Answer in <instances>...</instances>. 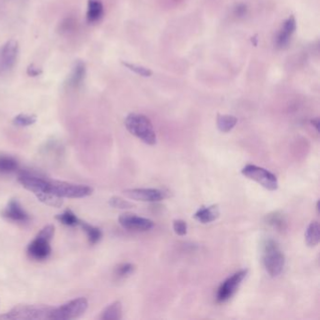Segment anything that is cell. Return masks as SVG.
Masks as SVG:
<instances>
[{"instance_id": "3", "label": "cell", "mask_w": 320, "mask_h": 320, "mask_svg": "<svg viewBox=\"0 0 320 320\" xmlns=\"http://www.w3.org/2000/svg\"><path fill=\"white\" fill-rule=\"evenodd\" d=\"M263 263L267 272L271 277L280 275L284 270L286 259L278 243L267 240L263 245Z\"/></svg>"}, {"instance_id": "20", "label": "cell", "mask_w": 320, "mask_h": 320, "mask_svg": "<svg viewBox=\"0 0 320 320\" xmlns=\"http://www.w3.org/2000/svg\"><path fill=\"white\" fill-rule=\"evenodd\" d=\"M266 223L277 230L283 231L287 229V220L285 218L284 214H280L278 211L268 214L266 216Z\"/></svg>"}, {"instance_id": "32", "label": "cell", "mask_w": 320, "mask_h": 320, "mask_svg": "<svg viewBox=\"0 0 320 320\" xmlns=\"http://www.w3.org/2000/svg\"><path fill=\"white\" fill-rule=\"evenodd\" d=\"M247 5H245L244 3L238 4V5L235 7V9H234V14H235V16L239 17V18L246 16V15H247Z\"/></svg>"}, {"instance_id": "29", "label": "cell", "mask_w": 320, "mask_h": 320, "mask_svg": "<svg viewBox=\"0 0 320 320\" xmlns=\"http://www.w3.org/2000/svg\"><path fill=\"white\" fill-rule=\"evenodd\" d=\"M109 205L112 208H119V209H126V208H132L134 207L132 203L118 197H111L109 200Z\"/></svg>"}, {"instance_id": "8", "label": "cell", "mask_w": 320, "mask_h": 320, "mask_svg": "<svg viewBox=\"0 0 320 320\" xmlns=\"http://www.w3.org/2000/svg\"><path fill=\"white\" fill-rule=\"evenodd\" d=\"M19 52L18 42L15 39H10L0 48V74L9 73L16 63Z\"/></svg>"}, {"instance_id": "19", "label": "cell", "mask_w": 320, "mask_h": 320, "mask_svg": "<svg viewBox=\"0 0 320 320\" xmlns=\"http://www.w3.org/2000/svg\"><path fill=\"white\" fill-rule=\"evenodd\" d=\"M319 224L312 222L305 231V242L309 247H315L319 242Z\"/></svg>"}, {"instance_id": "12", "label": "cell", "mask_w": 320, "mask_h": 320, "mask_svg": "<svg viewBox=\"0 0 320 320\" xmlns=\"http://www.w3.org/2000/svg\"><path fill=\"white\" fill-rule=\"evenodd\" d=\"M52 252L50 241L42 237H37L28 244V253L30 258L36 260H45L48 259Z\"/></svg>"}, {"instance_id": "27", "label": "cell", "mask_w": 320, "mask_h": 320, "mask_svg": "<svg viewBox=\"0 0 320 320\" xmlns=\"http://www.w3.org/2000/svg\"><path fill=\"white\" fill-rule=\"evenodd\" d=\"M121 64L123 65L124 67L127 68L130 71L134 72V73L143 76V77H151L152 75V71L147 69L146 67H143V66H139V65H135V64H132L129 62L121 61Z\"/></svg>"}, {"instance_id": "23", "label": "cell", "mask_w": 320, "mask_h": 320, "mask_svg": "<svg viewBox=\"0 0 320 320\" xmlns=\"http://www.w3.org/2000/svg\"><path fill=\"white\" fill-rule=\"evenodd\" d=\"M79 225H81L82 228L87 233V236H88L90 244H96L101 241L102 233H101L100 228L95 227L93 225H89L88 223H84V222H80Z\"/></svg>"}, {"instance_id": "24", "label": "cell", "mask_w": 320, "mask_h": 320, "mask_svg": "<svg viewBox=\"0 0 320 320\" xmlns=\"http://www.w3.org/2000/svg\"><path fill=\"white\" fill-rule=\"evenodd\" d=\"M18 168V162L11 156H0V173H11Z\"/></svg>"}, {"instance_id": "36", "label": "cell", "mask_w": 320, "mask_h": 320, "mask_svg": "<svg viewBox=\"0 0 320 320\" xmlns=\"http://www.w3.org/2000/svg\"><path fill=\"white\" fill-rule=\"evenodd\" d=\"M316 210H317V214H319V201L316 203Z\"/></svg>"}, {"instance_id": "5", "label": "cell", "mask_w": 320, "mask_h": 320, "mask_svg": "<svg viewBox=\"0 0 320 320\" xmlns=\"http://www.w3.org/2000/svg\"><path fill=\"white\" fill-rule=\"evenodd\" d=\"M89 307V302L86 298H74L58 307H54L51 313L50 319L70 320L78 318L84 315Z\"/></svg>"}, {"instance_id": "30", "label": "cell", "mask_w": 320, "mask_h": 320, "mask_svg": "<svg viewBox=\"0 0 320 320\" xmlns=\"http://www.w3.org/2000/svg\"><path fill=\"white\" fill-rule=\"evenodd\" d=\"M173 229H174L175 233L179 236H184L187 234V229H188V226L187 224L184 221L182 220H176L173 223Z\"/></svg>"}, {"instance_id": "14", "label": "cell", "mask_w": 320, "mask_h": 320, "mask_svg": "<svg viewBox=\"0 0 320 320\" xmlns=\"http://www.w3.org/2000/svg\"><path fill=\"white\" fill-rule=\"evenodd\" d=\"M3 216L18 223H27L30 219L29 215L22 208L21 204L15 199L11 200L8 204L7 208L3 211Z\"/></svg>"}, {"instance_id": "31", "label": "cell", "mask_w": 320, "mask_h": 320, "mask_svg": "<svg viewBox=\"0 0 320 320\" xmlns=\"http://www.w3.org/2000/svg\"><path fill=\"white\" fill-rule=\"evenodd\" d=\"M54 235H55V226L53 225H45V227L38 233V236L42 237L49 241L52 240Z\"/></svg>"}, {"instance_id": "13", "label": "cell", "mask_w": 320, "mask_h": 320, "mask_svg": "<svg viewBox=\"0 0 320 320\" xmlns=\"http://www.w3.org/2000/svg\"><path fill=\"white\" fill-rule=\"evenodd\" d=\"M297 28V22L294 15H290L284 22L281 29L276 38V46L278 48H285L289 45L293 34Z\"/></svg>"}, {"instance_id": "2", "label": "cell", "mask_w": 320, "mask_h": 320, "mask_svg": "<svg viewBox=\"0 0 320 320\" xmlns=\"http://www.w3.org/2000/svg\"><path fill=\"white\" fill-rule=\"evenodd\" d=\"M53 308L47 305H17L4 315H0V319H50Z\"/></svg>"}, {"instance_id": "34", "label": "cell", "mask_w": 320, "mask_h": 320, "mask_svg": "<svg viewBox=\"0 0 320 320\" xmlns=\"http://www.w3.org/2000/svg\"><path fill=\"white\" fill-rule=\"evenodd\" d=\"M311 124H312V126L315 128V131L318 132V129H319V118H316L312 119V120H311Z\"/></svg>"}, {"instance_id": "35", "label": "cell", "mask_w": 320, "mask_h": 320, "mask_svg": "<svg viewBox=\"0 0 320 320\" xmlns=\"http://www.w3.org/2000/svg\"><path fill=\"white\" fill-rule=\"evenodd\" d=\"M258 40H259V39H258V35H254L253 37L251 38V41H252V44H253L254 46L258 45Z\"/></svg>"}, {"instance_id": "1", "label": "cell", "mask_w": 320, "mask_h": 320, "mask_svg": "<svg viewBox=\"0 0 320 320\" xmlns=\"http://www.w3.org/2000/svg\"><path fill=\"white\" fill-rule=\"evenodd\" d=\"M125 127L133 135L139 138L146 145L153 146L157 142V137L151 119L141 114L132 113L125 118Z\"/></svg>"}, {"instance_id": "6", "label": "cell", "mask_w": 320, "mask_h": 320, "mask_svg": "<svg viewBox=\"0 0 320 320\" xmlns=\"http://www.w3.org/2000/svg\"><path fill=\"white\" fill-rule=\"evenodd\" d=\"M242 173L248 179L254 180L269 191H275L278 189V180L275 175L272 174L267 169L253 164H247L242 168Z\"/></svg>"}, {"instance_id": "9", "label": "cell", "mask_w": 320, "mask_h": 320, "mask_svg": "<svg viewBox=\"0 0 320 320\" xmlns=\"http://www.w3.org/2000/svg\"><path fill=\"white\" fill-rule=\"evenodd\" d=\"M123 194L130 199L142 202H158L166 197V193L159 189H128Z\"/></svg>"}, {"instance_id": "11", "label": "cell", "mask_w": 320, "mask_h": 320, "mask_svg": "<svg viewBox=\"0 0 320 320\" xmlns=\"http://www.w3.org/2000/svg\"><path fill=\"white\" fill-rule=\"evenodd\" d=\"M18 180L22 184L24 188H26L28 191L33 193L34 195H36L38 193L47 191L48 185H49V180H50L40 178L36 175L23 172L19 175Z\"/></svg>"}, {"instance_id": "16", "label": "cell", "mask_w": 320, "mask_h": 320, "mask_svg": "<svg viewBox=\"0 0 320 320\" xmlns=\"http://www.w3.org/2000/svg\"><path fill=\"white\" fill-rule=\"evenodd\" d=\"M219 215V208L214 205V206H209L206 208H199L194 215V217L195 219L202 224H208L217 219Z\"/></svg>"}, {"instance_id": "28", "label": "cell", "mask_w": 320, "mask_h": 320, "mask_svg": "<svg viewBox=\"0 0 320 320\" xmlns=\"http://www.w3.org/2000/svg\"><path fill=\"white\" fill-rule=\"evenodd\" d=\"M135 266L131 263H123L119 265L116 269V275L118 278H126L128 276L132 275L135 271Z\"/></svg>"}, {"instance_id": "10", "label": "cell", "mask_w": 320, "mask_h": 320, "mask_svg": "<svg viewBox=\"0 0 320 320\" xmlns=\"http://www.w3.org/2000/svg\"><path fill=\"white\" fill-rule=\"evenodd\" d=\"M118 222L127 230L147 231L151 230L154 226L152 220L136 216L135 214H122L119 216Z\"/></svg>"}, {"instance_id": "25", "label": "cell", "mask_w": 320, "mask_h": 320, "mask_svg": "<svg viewBox=\"0 0 320 320\" xmlns=\"http://www.w3.org/2000/svg\"><path fill=\"white\" fill-rule=\"evenodd\" d=\"M57 221H59L63 225L68 226H75L80 224V220L77 218V216L73 214L71 209H66L61 214H58L56 217Z\"/></svg>"}, {"instance_id": "33", "label": "cell", "mask_w": 320, "mask_h": 320, "mask_svg": "<svg viewBox=\"0 0 320 320\" xmlns=\"http://www.w3.org/2000/svg\"><path fill=\"white\" fill-rule=\"evenodd\" d=\"M41 73H42V70L40 68L37 67L35 64H30L27 69V73L29 76H32V77L39 76Z\"/></svg>"}, {"instance_id": "22", "label": "cell", "mask_w": 320, "mask_h": 320, "mask_svg": "<svg viewBox=\"0 0 320 320\" xmlns=\"http://www.w3.org/2000/svg\"><path fill=\"white\" fill-rule=\"evenodd\" d=\"M238 119L232 115H218L217 127L222 133H228L237 125Z\"/></svg>"}, {"instance_id": "21", "label": "cell", "mask_w": 320, "mask_h": 320, "mask_svg": "<svg viewBox=\"0 0 320 320\" xmlns=\"http://www.w3.org/2000/svg\"><path fill=\"white\" fill-rule=\"evenodd\" d=\"M39 202L44 203L47 206L54 207V208H60L63 205V198L56 197L55 195L51 194L49 191H42L38 193L35 195Z\"/></svg>"}, {"instance_id": "15", "label": "cell", "mask_w": 320, "mask_h": 320, "mask_svg": "<svg viewBox=\"0 0 320 320\" xmlns=\"http://www.w3.org/2000/svg\"><path fill=\"white\" fill-rule=\"evenodd\" d=\"M87 75V67L84 62L77 60L73 64V70L68 77L67 86L69 89H78L82 86Z\"/></svg>"}, {"instance_id": "26", "label": "cell", "mask_w": 320, "mask_h": 320, "mask_svg": "<svg viewBox=\"0 0 320 320\" xmlns=\"http://www.w3.org/2000/svg\"><path fill=\"white\" fill-rule=\"evenodd\" d=\"M37 121V117L35 115H28V114H19L13 118L12 122L18 127H28L31 126Z\"/></svg>"}, {"instance_id": "7", "label": "cell", "mask_w": 320, "mask_h": 320, "mask_svg": "<svg viewBox=\"0 0 320 320\" xmlns=\"http://www.w3.org/2000/svg\"><path fill=\"white\" fill-rule=\"evenodd\" d=\"M247 270H241L235 272L234 274L229 276L227 279L221 284L217 293H216V301L219 304H224L229 301L237 292L238 288L242 285V281L247 275Z\"/></svg>"}, {"instance_id": "17", "label": "cell", "mask_w": 320, "mask_h": 320, "mask_svg": "<svg viewBox=\"0 0 320 320\" xmlns=\"http://www.w3.org/2000/svg\"><path fill=\"white\" fill-rule=\"evenodd\" d=\"M103 15V5L101 0H89L88 11H87V21L90 24H94L101 20Z\"/></svg>"}, {"instance_id": "4", "label": "cell", "mask_w": 320, "mask_h": 320, "mask_svg": "<svg viewBox=\"0 0 320 320\" xmlns=\"http://www.w3.org/2000/svg\"><path fill=\"white\" fill-rule=\"evenodd\" d=\"M47 191L61 198H83L91 196L93 189L83 184L50 180Z\"/></svg>"}, {"instance_id": "18", "label": "cell", "mask_w": 320, "mask_h": 320, "mask_svg": "<svg viewBox=\"0 0 320 320\" xmlns=\"http://www.w3.org/2000/svg\"><path fill=\"white\" fill-rule=\"evenodd\" d=\"M122 317V305L120 302H115L108 305L101 312L100 318L103 320H118Z\"/></svg>"}]
</instances>
